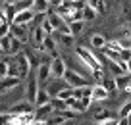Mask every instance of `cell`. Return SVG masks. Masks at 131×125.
Listing matches in <instances>:
<instances>
[{"label":"cell","mask_w":131,"mask_h":125,"mask_svg":"<svg viewBox=\"0 0 131 125\" xmlns=\"http://www.w3.org/2000/svg\"><path fill=\"white\" fill-rule=\"evenodd\" d=\"M48 0H33V10H37V14H48Z\"/></svg>","instance_id":"cell-19"},{"label":"cell","mask_w":131,"mask_h":125,"mask_svg":"<svg viewBox=\"0 0 131 125\" xmlns=\"http://www.w3.org/2000/svg\"><path fill=\"white\" fill-rule=\"evenodd\" d=\"M4 2H8V0H0V4H4Z\"/></svg>","instance_id":"cell-46"},{"label":"cell","mask_w":131,"mask_h":125,"mask_svg":"<svg viewBox=\"0 0 131 125\" xmlns=\"http://www.w3.org/2000/svg\"><path fill=\"white\" fill-rule=\"evenodd\" d=\"M96 17H98V12L93 8V6L85 4V8H83V19L85 21H94Z\"/></svg>","instance_id":"cell-20"},{"label":"cell","mask_w":131,"mask_h":125,"mask_svg":"<svg viewBox=\"0 0 131 125\" xmlns=\"http://www.w3.org/2000/svg\"><path fill=\"white\" fill-rule=\"evenodd\" d=\"M68 27H70V33L75 37V35H79V33L83 31L85 21H83V19H79V21H70V23H68Z\"/></svg>","instance_id":"cell-23"},{"label":"cell","mask_w":131,"mask_h":125,"mask_svg":"<svg viewBox=\"0 0 131 125\" xmlns=\"http://www.w3.org/2000/svg\"><path fill=\"white\" fill-rule=\"evenodd\" d=\"M8 71H10V62L6 60V58H2V60H0V79L8 77Z\"/></svg>","instance_id":"cell-28"},{"label":"cell","mask_w":131,"mask_h":125,"mask_svg":"<svg viewBox=\"0 0 131 125\" xmlns=\"http://www.w3.org/2000/svg\"><path fill=\"white\" fill-rule=\"evenodd\" d=\"M85 8V2H81V0H75L73 2V10H83Z\"/></svg>","instance_id":"cell-37"},{"label":"cell","mask_w":131,"mask_h":125,"mask_svg":"<svg viewBox=\"0 0 131 125\" xmlns=\"http://www.w3.org/2000/svg\"><path fill=\"white\" fill-rule=\"evenodd\" d=\"M21 46H23V42L12 37V50H10V56H17V54L21 52Z\"/></svg>","instance_id":"cell-27"},{"label":"cell","mask_w":131,"mask_h":125,"mask_svg":"<svg viewBox=\"0 0 131 125\" xmlns=\"http://www.w3.org/2000/svg\"><path fill=\"white\" fill-rule=\"evenodd\" d=\"M54 113V106H52V100L48 102V104L45 106H39L37 110H35V116H37V119H48L50 116Z\"/></svg>","instance_id":"cell-14"},{"label":"cell","mask_w":131,"mask_h":125,"mask_svg":"<svg viewBox=\"0 0 131 125\" xmlns=\"http://www.w3.org/2000/svg\"><path fill=\"white\" fill-rule=\"evenodd\" d=\"M39 90H41V87H39V81H37V73H33V75H29V79H27V87H25V100H29L31 104H35V102H37Z\"/></svg>","instance_id":"cell-4"},{"label":"cell","mask_w":131,"mask_h":125,"mask_svg":"<svg viewBox=\"0 0 131 125\" xmlns=\"http://www.w3.org/2000/svg\"><path fill=\"white\" fill-rule=\"evenodd\" d=\"M50 6H54V8H60L62 4H64V0H48Z\"/></svg>","instance_id":"cell-38"},{"label":"cell","mask_w":131,"mask_h":125,"mask_svg":"<svg viewBox=\"0 0 131 125\" xmlns=\"http://www.w3.org/2000/svg\"><path fill=\"white\" fill-rule=\"evenodd\" d=\"M91 75H93V79H98V81L106 79L104 77V69H91Z\"/></svg>","instance_id":"cell-30"},{"label":"cell","mask_w":131,"mask_h":125,"mask_svg":"<svg viewBox=\"0 0 131 125\" xmlns=\"http://www.w3.org/2000/svg\"><path fill=\"white\" fill-rule=\"evenodd\" d=\"M0 21H4V12L0 10Z\"/></svg>","instance_id":"cell-44"},{"label":"cell","mask_w":131,"mask_h":125,"mask_svg":"<svg viewBox=\"0 0 131 125\" xmlns=\"http://www.w3.org/2000/svg\"><path fill=\"white\" fill-rule=\"evenodd\" d=\"M89 6H93L98 14H106V2L104 0H85Z\"/></svg>","instance_id":"cell-24"},{"label":"cell","mask_w":131,"mask_h":125,"mask_svg":"<svg viewBox=\"0 0 131 125\" xmlns=\"http://www.w3.org/2000/svg\"><path fill=\"white\" fill-rule=\"evenodd\" d=\"M123 35H125V37H129V39H131V27H129V29H125V33H123Z\"/></svg>","instance_id":"cell-40"},{"label":"cell","mask_w":131,"mask_h":125,"mask_svg":"<svg viewBox=\"0 0 131 125\" xmlns=\"http://www.w3.org/2000/svg\"><path fill=\"white\" fill-rule=\"evenodd\" d=\"M119 56H122L123 62H129V60H131V50H129V48H123L122 52H119Z\"/></svg>","instance_id":"cell-34"},{"label":"cell","mask_w":131,"mask_h":125,"mask_svg":"<svg viewBox=\"0 0 131 125\" xmlns=\"http://www.w3.org/2000/svg\"><path fill=\"white\" fill-rule=\"evenodd\" d=\"M118 123H119L118 117H108L104 121H96V125H118Z\"/></svg>","instance_id":"cell-31"},{"label":"cell","mask_w":131,"mask_h":125,"mask_svg":"<svg viewBox=\"0 0 131 125\" xmlns=\"http://www.w3.org/2000/svg\"><path fill=\"white\" fill-rule=\"evenodd\" d=\"M46 121H48V125H66L70 119H68L64 113H52V116H50Z\"/></svg>","instance_id":"cell-21"},{"label":"cell","mask_w":131,"mask_h":125,"mask_svg":"<svg viewBox=\"0 0 131 125\" xmlns=\"http://www.w3.org/2000/svg\"><path fill=\"white\" fill-rule=\"evenodd\" d=\"M116 83H118V90H122V93H127L131 94V81H129V75H118L116 77Z\"/></svg>","instance_id":"cell-16"},{"label":"cell","mask_w":131,"mask_h":125,"mask_svg":"<svg viewBox=\"0 0 131 125\" xmlns=\"http://www.w3.org/2000/svg\"><path fill=\"white\" fill-rule=\"evenodd\" d=\"M50 100H52V98H50V93H48L46 89H41V90H39V94H37V102H35V108L48 104Z\"/></svg>","instance_id":"cell-18"},{"label":"cell","mask_w":131,"mask_h":125,"mask_svg":"<svg viewBox=\"0 0 131 125\" xmlns=\"http://www.w3.org/2000/svg\"><path fill=\"white\" fill-rule=\"evenodd\" d=\"M0 94H2V93H0Z\"/></svg>","instance_id":"cell-48"},{"label":"cell","mask_w":131,"mask_h":125,"mask_svg":"<svg viewBox=\"0 0 131 125\" xmlns=\"http://www.w3.org/2000/svg\"><path fill=\"white\" fill-rule=\"evenodd\" d=\"M8 4H16V0H8Z\"/></svg>","instance_id":"cell-45"},{"label":"cell","mask_w":131,"mask_h":125,"mask_svg":"<svg viewBox=\"0 0 131 125\" xmlns=\"http://www.w3.org/2000/svg\"><path fill=\"white\" fill-rule=\"evenodd\" d=\"M29 33L31 31H27V25H19V23H10V35L14 37V39H17V40H21V42H27L29 40Z\"/></svg>","instance_id":"cell-8"},{"label":"cell","mask_w":131,"mask_h":125,"mask_svg":"<svg viewBox=\"0 0 131 125\" xmlns=\"http://www.w3.org/2000/svg\"><path fill=\"white\" fill-rule=\"evenodd\" d=\"M102 85H104V89H106L110 94L119 93V90H118V83H116V77H114V79H104V81H102Z\"/></svg>","instance_id":"cell-26"},{"label":"cell","mask_w":131,"mask_h":125,"mask_svg":"<svg viewBox=\"0 0 131 125\" xmlns=\"http://www.w3.org/2000/svg\"><path fill=\"white\" fill-rule=\"evenodd\" d=\"M35 10H21V12H17L16 14V17H14V21L12 23H19V25H29L31 21H35Z\"/></svg>","instance_id":"cell-9"},{"label":"cell","mask_w":131,"mask_h":125,"mask_svg":"<svg viewBox=\"0 0 131 125\" xmlns=\"http://www.w3.org/2000/svg\"><path fill=\"white\" fill-rule=\"evenodd\" d=\"M123 19L131 23V8H123Z\"/></svg>","instance_id":"cell-36"},{"label":"cell","mask_w":131,"mask_h":125,"mask_svg":"<svg viewBox=\"0 0 131 125\" xmlns=\"http://www.w3.org/2000/svg\"><path fill=\"white\" fill-rule=\"evenodd\" d=\"M31 125H48V121H46V119H35Z\"/></svg>","instance_id":"cell-39"},{"label":"cell","mask_w":131,"mask_h":125,"mask_svg":"<svg viewBox=\"0 0 131 125\" xmlns=\"http://www.w3.org/2000/svg\"><path fill=\"white\" fill-rule=\"evenodd\" d=\"M127 73H129V75H131V60L127 62Z\"/></svg>","instance_id":"cell-41"},{"label":"cell","mask_w":131,"mask_h":125,"mask_svg":"<svg viewBox=\"0 0 131 125\" xmlns=\"http://www.w3.org/2000/svg\"><path fill=\"white\" fill-rule=\"evenodd\" d=\"M2 23H4V21H0V25H2Z\"/></svg>","instance_id":"cell-47"},{"label":"cell","mask_w":131,"mask_h":125,"mask_svg":"<svg viewBox=\"0 0 131 125\" xmlns=\"http://www.w3.org/2000/svg\"><path fill=\"white\" fill-rule=\"evenodd\" d=\"M108 44V40L104 39L102 35H100V33H96V35H93L91 37V46H93V48H98V50H102L104 46Z\"/></svg>","instance_id":"cell-17"},{"label":"cell","mask_w":131,"mask_h":125,"mask_svg":"<svg viewBox=\"0 0 131 125\" xmlns=\"http://www.w3.org/2000/svg\"><path fill=\"white\" fill-rule=\"evenodd\" d=\"M75 54H77V58L83 62V65H85L89 71H91V69H104V64H102V62H106V60H104V58H100L93 48H87V46L79 44L77 48H75Z\"/></svg>","instance_id":"cell-1"},{"label":"cell","mask_w":131,"mask_h":125,"mask_svg":"<svg viewBox=\"0 0 131 125\" xmlns=\"http://www.w3.org/2000/svg\"><path fill=\"white\" fill-rule=\"evenodd\" d=\"M46 37H48V35H46V33L42 31V27H41V25H37V27H35V29L31 31V40H33V46H35V48L39 50L42 44H45V39H46Z\"/></svg>","instance_id":"cell-10"},{"label":"cell","mask_w":131,"mask_h":125,"mask_svg":"<svg viewBox=\"0 0 131 125\" xmlns=\"http://www.w3.org/2000/svg\"><path fill=\"white\" fill-rule=\"evenodd\" d=\"M6 35H10V23H2L0 25V39H2V37H6Z\"/></svg>","instance_id":"cell-32"},{"label":"cell","mask_w":131,"mask_h":125,"mask_svg":"<svg viewBox=\"0 0 131 125\" xmlns=\"http://www.w3.org/2000/svg\"><path fill=\"white\" fill-rule=\"evenodd\" d=\"M54 39H56V42H60L62 46H71L73 44V35L71 33H62V31H54Z\"/></svg>","instance_id":"cell-15"},{"label":"cell","mask_w":131,"mask_h":125,"mask_svg":"<svg viewBox=\"0 0 131 125\" xmlns=\"http://www.w3.org/2000/svg\"><path fill=\"white\" fill-rule=\"evenodd\" d=\"M118 125H129V123H127V119H119V123Z\"/></svg>","instance_id":"cell-42"},{"label":"cell","mask_w":131,"mask_h":125,"mask_svg":"<svg viewBox=\"0 0 131 125\" xmlns=\"http://www.w3.org/2000/svg\"><path fill=\"white\" fill-rule=\"evenodd\" d=\"M64 81H66V85L71 87V89H79V87H89V79H85V77L81 75V73H77L75 69H66L64 73Z\"/></svg>","instance_id":"cell-3"},{"label":"cell","mask_w":131,"mask_h":125,"mask_svg":"<svg viewBox=\"0 0 131 125\" xmlns=\"http://www.w3.org/2000/svg\"><path fill=\"white\" fill-rule=\"evenodd\" d=\"M108 117H112V116L104 108H98L96 112H94V119H96V121H104V119H108Z\"/></svg>","instance_id":"cell-29"},{"label":"cell","mask_w":131,"mask_h":125,"mask_svg":"<svg viewBox=\"0 0 131 125\" xmlns=\"http://www.w3.org/2000/svg\"><path fill=\"white\" fill-rule=\"evenodd\" d=\"M93 102H104L110 98V93L104 89V85H93V94H91Z\"/></svg>","instance_id":"cell-12"},{"label":"cell","mask_w":131,"mask_h":125,"mask_svg":"<svg viewBox=\"0 0 131 125\" xmlns=\"http://www.w3.org/2000/svg\"><path fill=\"white\" fill-rule=\"evenodd\" d=\"M35 119H37L35 112H31V113H21V116H12V123H14V125H31Z\"/></svg>","instance_id":"cell-13"},{"label":"cell","mask_w":131,"mask_h":125,"mask_svg":"<svg viewBox=\"0 0 131 125\" xmlns=\"http://www.w3.org/2000/svg\"><path fill=\"white\" fill-rule=\"evenodd\" d=\"M0 48L4 52V56H10V50H12V35H6L0 39Z\"/></svg>","instance_id":"cell-22"},{"label":"cell","mask_w":131,"mask_h":125,"mask_svg":"<svg viewBox=\"0 0 131 125\" xmlns=\"http://www.w3.org/2000/svg\"><path fill=\"white\" fill-rule=\"evenodd\" d=\"M35 73H37V81H39V85H42V83H46L48 79H52V69H50V62H48V60L41 62V64L37 65V69H35Z\"/></svg>","instance_id":"cell-7"},{"label":"cell","mask_w":131,"mask_h":125,"mask_svg":"<svg viewBox=\"0 0 131 125\" xmlns=\"http://www.w3.org/2000/svg\"><path fill=\"white\" fill-rule=\"evenodd\" d=\"M129 50H131V48H129Z\"/></svg>","instance_id":"cell-49"},{"label":"cell","mask_w":131,"mask_h":125,"mask_svg":"<svg viewBox=\"0 0 131 125\" xmlns=\"http://www.w3.org/2000/svg\"><path fill=\"white\" fill-rule=\"evenodd\" d=\"M14 65H16V71H17V77L19 79H25V77H29V73H31V69L35 67V64H33L31 56L25 52H19L16 56V62H12ZM37 69V67H35Z\"/></svg>","instance_id":"cell-2"},{"label":"cell","mask_w":131,"mask_h":125,"mask_svg":"<svg viewBox=\"0 0 131 125\" xmlns=\"http://www.w3.org/2000/svg\"><path fill=\"white\" fill-rule=\"evenodd\" d=\"M119 44H122V48H131V39L123 37V39H119Z\"/></svg>","instance_id":"cell-35"},{"label":"cell","mask_w":131,"mask_h":125,"mask_svg":"<svg viewBox=\"0 0 131 125\" xmlns=\"http://www.w3.org/2000/svg\"><path fill=\"white\" fill-rule=\"evenodd\" d=\"M118 116H119V119H129V116H131V98L125 102V104H122Z\"/></svg>","instance_id":"cell-25"},{"label":"cell","mask_w":131,"mask_h":125,"mask_svg":"<svg viewBox=\"0 0 131 125\" xmlns=\"http://www.w3.org/2000/svg\"><path fill=\"white\" fill-rule=\"evenodd\" d=\"M50 69H52V79H64V73H66V62L62 56H54L50 60Z\"/></svg>","instance_id":"cell-5"},{"label":"cell","mask_w":131,"mask_h":125,"mask_svg":"<svg viewBox=\"0 0 131 125\" xmlns=\"http://www.w3.org/2000/svg\"><path fill=\"white\" fill-rule=\"evenodd\" d=\"M19 77H4V79H0V93H10L14 90L16 87H19Z\"/></svg>","instance_id":"cell-11"},{"label":"cell","mask_w":131,"mask_h":125,"mask_svg":"<svg viewBox=\"0 0 131 125\" xmlns=\"http://www.w3.org/2000/svg\"><path fill=\"white\" fill-rule=\"evenodd\" d=\"M12 121V113H0V125H8Z\"/></svg>","instance_id":"cell-33"},{"label":"cell","mask_w":131,"mask_h":125,"mask_svg":"<svg viewBox=\"0 0 131 125\" xmlns=\"http://www.w3.org/2000/svg\"><path fill=\"white\" fill-rule=\"evenodd\" d=\"M31 112H35V104H31L29 100H19L12 104L8 110V113H12V116H21V113H31Z\"/></svg>","instance_id":"cell-6"},{"label":"cell","mask_w":131,"mask_h":125,"mask_svg":"<svg viewBox=\"0 0 131 125\" xmlns=\"http://www.w3.org/2000/svg\"><path fill=\"white\" fill-rule=\"evenodd\" d=\"M75 0H64V4H73Z\"/></svg>","instance_id":"cell-43"}]
</instances>
